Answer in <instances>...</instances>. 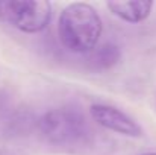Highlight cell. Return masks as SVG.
<instances>
[{"label":"cell","mask_w":156,"mask_h":155,"mask_svg":"<svg viewBox=\"0 0 156 155\" xmlns=\"http://www.w3.org/2000/svg\"><path fill=\"white\" fill-rule=\"evenodd\" d=\"M58 35L68 52H91L100 40L102 20L88 3H71L59 15Z\"/></svg>","instance_id":"1"},{"label":"cell","mask_w":156,"mask_h":155,"mask_svg":"<svg viewBox=\"0 0 156 155\" xmlns=\"http://www.w3.org/2000/svg\"><path fill=\"white\" fill-rule=\"evenodd\" d=\"M40 132L53 145H70L85 134V120L77 113L67 108L50 109L38 122Z\"/></svg>","instance_id":"2"},{"label":"cell","mask_w":156,"mask_h":155,"mask_svg":"<svg viewBox=\"0 0 156 155\" xmlns=\"http://www.w3.org/2000/svg\"><path fill=\"white\" fill-rule=\"evenodd\" d=\"M50 15L52 6L46 0H20L0 3V17L27 34L43 31L49 24Z\"/></svg>","instance_id":"3"},{"label":"cell","mask_w":156,"mask_h":155,"mask_svg":"<svg viewBox=\"0 0 156 155\" xmlns=\"http://www.w3.org/2000/svg\"><path fill=\"white\" fill-rule=\"evenodd\" d=\"M91 116L100 126L111 129L114 132L129 135V137H141L143 135L141 126L133 119H130L127 114H124L123 111H120L114 106L100 105V103L93 105Z\"/></svg>","instance_id":"4"},{"label":"cell","mask_w":156,"mask_h":155,"mask_svg":"<svg viewBox=\"0 0 156 155\" xmlns=\"http://www.w3.org/2000/svg\"><path fill=\"white\" fill-rule=\"evenodd\" d=\"M153 3L149 0H130V2H108V8L121 20L129 23H140L146 20L152 11Z\"/></svg>","instance_id":"5"},{"label":"cell","mask_w":156,"mask_h":155,"mask_svg":"<svg viewBox=\"0 0 156 155\" xmlns=\"http://www.w3.org/2000/svg\"><path fill=\"white\" fill-rule=\"evenodd\" d=\"M91 55V64L97 68H109L120 59V50L114 44H103L100 47H94Z\"/></svg>","instance_id":"6"},{"label":"cell","mask_w":156,"mask_h":155,"mask_svg":"<svg viewBox=\"0 0 156 155\" xmlns=\"http://www.w3.org/2000/svg\"><path fill=\"white\" fill-rule=\"evenodd\" d=\"M141 155H156L155 152H147V154H141Z\"/></svg>","instance_id":"7"}]
</instances>
